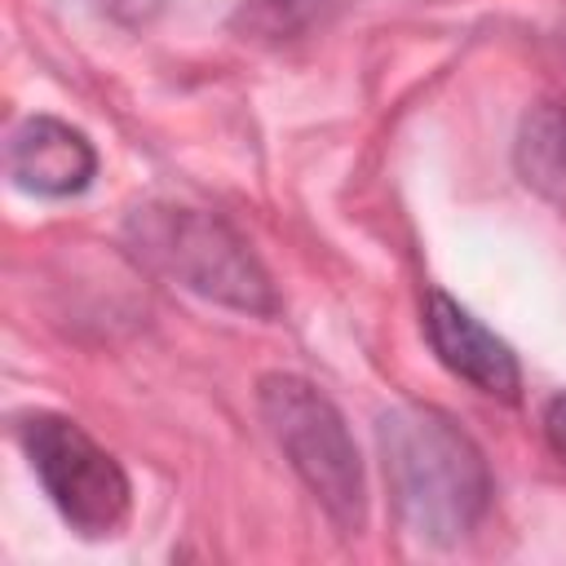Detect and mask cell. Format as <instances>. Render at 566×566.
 I'll return each mask as SVG.
<instances>
[{
	"label": "cell",
	"instance_id": "5b68a950",
	"mask_svg": "<svg viewBox=\"0 0 566 566\" xmlns=\"http://www.w3.org/2000/svg\"><path fill=\"white\" fill-rule=\"evenodd\" d=\"M424 336L442 358V367H451L460 380H469L491 398H517L522 371L513 349L491 327H482L464 305H455L447 292L424 296Z\"/></svg>",
	"mask_w": 566,
	"mask_h": 566
},
{
	"label": "cell",
	"instance_id": "7a4b0ae2",
	"mask_svg": "<svg viewBox=\"0 0 566 566\" xmlns=\"http://www.w3.org/2000/svg\"><path fill=\"white\" fill-rule=\"evenodd\" d=\"M133 248L168 279H177L181 287L248 310V314H274L279 296L274 283L265 279V270L256 265V256L243 248V239L199 212V208H177V203H146L133 212L128 221Z\"/></svg>",
	"mask_w": 566,
	"mask_h": 566
},
{
	"label": "cell",
	"instance_id": "3957f363",
	"mask_svg": "<svg viewBox=\"0 0 566 566\" xmlns=\"http://www.w3.org/2000/svg\"><path fill=\"white\" fill-rule=\"evenodd\" d=\"M261 416L327 517L345 531H358L367 513V486L340 411L310 380L274 371L261 380Z\"/></svg>",
	"mask_w": 566,
	"mask_h": 566
},
{
	"label": "cell",
	"instance_id": "277c9868",
	"mask_svg": "<svg viewBox=\"0 0 566 566\" xmlns=\"http://www.w3.org/2000/svg\"><path fill=\"white\" fill-rule=\"evenodd\" d=\"M31 469L57 513L88 539L115 535L128 517V478L111 451H102L66 416H31L22 424Z\"/></svg>",
	"mask_w": 566,
	"mask_h": 566
},
{
	"label": "cell",
	"instance_id": "52a82bcc",
	"mask_svg": "<svg viewBox=\"0 0 566 566\" xmlns=\"http://www.w3.org/2000/svg\"><path fill=\"white\" fill-rule=\"evenodd\" d=\"M517 172L566 217V97L531 106L517 133Z\"/></svg>",
	"mask_w": 566,
	"mask_h": 566
},
{
	"label": "cell",
	"instance_id": "ba28073f",
	"mask_svg": "<svg viewBox=\"0 0 566 566\" xmlns=\"http://www.w3.org/2000/svg\"><path fill=\"white\" fill-rule=\"evenodd\" d=\"M544 438H548V447L566 460V394H557V398L548 402V411H544Z\"/></svg>",
	"mask_w": 566,
	"mask_h": 566
},
{
	"label": "cell",
	"instance_id": "8992f818",
	"mask_svg": "<svg viewBox=\"0 0 566 566\" xmlns=\"http://www.w3.org/2000/svg\"><path fill=\"white\" fill-rule=\"evenodd\" d=\"M97 172V155L88 137L62 119L35 115L9 137V177L31 195H80Z\"/></svg>",
	"mask_w": 566,
	"mask_h": 566
},
{
	"label": "cell",
	"instance_id": "6da1fadb",
	"mask_svg": "<svg viewBox=\"0 0 566 566\" xmlns=\"http://www.w3.org/2000/svg\"><path fill=\"white\" fill-rule=\"evenodd\" d=\"M380 460L402 526L424 544L464 539L491 504L482 451L433 407H398L380 416Z\"/></svg>",
	"mask_w": 566,
	"mask_h": 566
}]
</instances>
